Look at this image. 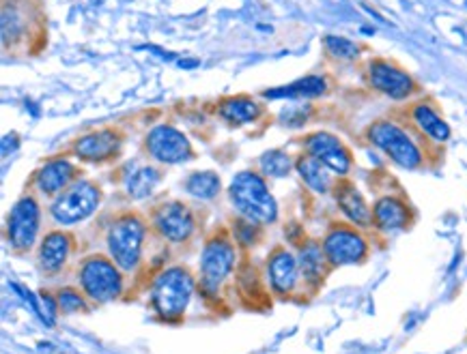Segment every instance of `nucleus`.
Returning <instances> with one entry per match:
<instances>
[{"mask_svg":"<svg viewBox=\"0 0 467 354\" xmlns=\"http://www.w3.org/2000/svg\"><path fill=\"white\" fill-rule=\"evenodd\" d=\"M39 219H41V211L39 204L33 200V197H22L14 204L9 213V221H7V237L9 243L14 245L17 251L31 249L35 238H37L39 232Z\"/></svg>","mask_w":467,"mask_h":354,"instance_id":"obj_8","label":"nucleus"},{"mask_svg":"<svg viewBox=\"0 0 467 354\" xmlns=\"http://www.w3.org/2000/svg\"><path fill=\"white\" fill-rule=\"evenodd\" d=\"M327 93V82L321 76H306L299 80L291 82L289 86L272 88V91L263 93L267 99H308V97H321Z\"/></svg>","mask_w":467,"mask_h":354,"instance_id":"obj_20","label":"nucleus"},{"mask_svg":"<svg viewBox=\"0 0 467 354\" xmlns=\"http://www.w3.org/2000/svg\"><path fill=\"white\" fill-rule=\"evenodd\" d=\"M368 140L373 147L386 153L394 164L405 167V170H416V167L422 166L420 148H418V144L399 125L390 121H379L370 125Z\"/></svg>","mask_w":467,"mask_h":354,"instance_id":"obj_3","label":"nucleus"},{"mask_svg":"<svg viewBox=\"0 0 467 354\" xmlns=\"http://www.w3.org/2000/svg\"><path fill=\"white\" fill-rule=\"evenodd\" d=\"M155 228L164 238L172 243L188 241L194 234V217H192L190 208L182 202H166L155 211Z\"/></svg>","mask_w":467,"mask_h":354,"instance_id":"obj_11","label":"nucleus"},{"mask_svg":"<svg viewBox=\"0 0 467 354\" xmlns=\"http://www.w3.org/2000/svg\"><path fill=\"white\" fill-rule=\"evenodd\" d=\"M147 151L161 164H182V161L190 159L192 147L182 131L171 127V125H158L149 131Z\"/></svg>","mask_w":467,"mask_h":354,"instance_id":"obj_10","label":"nucleus"},{"mask_svg":"<svg viewBox=\"0 0 467 354\" xmlns=\"http://www.w3.org/2000/svg\"><path fill=\"white\" fill-rule=\"evenodd\" d=\"M80 284L88 294V298L98 303L115 301L121 294L123 279L119 267L101 256H91L82 262L80 268Z\"/></svg>","mask_w":467,"mask_h":354,"instance_id":"obj_5","label":"nucleus"},{"mask_svg":"<svg viewBox=\"0 0 467 354\" xmlns=\"http://www.w3.org/2000/svg\"><path fill=\"white\" fill-rule=\"evenodd\" d=\"M71 243L65 232H50L41 241L39 248V264L46 273H58L67 262Z\"/></svg>","mask_w":467,"mask_h":354,"instance_id":"obj_18","label":"nucleus"},{"mask_svg":"<svg viewBox=\"0 0 467 354\" xmlns=\"http://www.w3.org/2000/svg\"><path fill=\"white\" fill-rule=\"evenodd\" d=\"M119 136L115 131H95L76 142V155L85 161H104L117 153Z\"/></svg>","mask_w":467,"mask_h":354,"instance_id":"obj_16","label":"nucleus"},{"mask_svg":"<svg viewBox=\"0 0 467 354\" xmlns=\"http://www.w3.org/2000/svg\"><path fill=\"white\" fill-rule=\"evenodd\" d=\"M185 191L199 200H213L220 191V178L213 172H196L185 183Z\"/></svg>","mask_w":467,"mask_h":354,"instance_id":"obj_26","label":"nucleus"},{"mask_svg":"<svg viewBox=\"0 0 467 354\" xmlns=\"http://www.w3.org/2000/svg\"><path fill=\"white\" fill-rule=\"evenodd\" d=\"M297 172L304 178V183L317 194H326L332 187V178H329V167L323 166L319 159H315L313 155L297 159Z\"/></svg>","mask_w":467,"mask_h":354,"instance_id":"obj_22","label":"nucleus"},{"mask_svg":"<svg viewBox=\"0 0 467 354\" xmlns=\"http://www.w3.org/2000/svg\"><path fill=\"white\" fill-rule=\"evenodd\" d=\"M58 308H61L65 314H74V311L85 309V298L80 297V292L71 290V288H65V290L58 292Z\"/></svg>","mask_w":467,"mask_h":354,"instance_id":"obj_31","label":"nucleus"},{"mask_svg":"<svg viewBox=\"0 0 467 354\" xmlns=\"http://www.w3.org/2000/svg\"><path fill=\"white\" fill-rule=\"evenodd\" d=\"M145 224L136 215H123L108 232V251L121 271H131L140 260Z\"/></svg>","mask_w":467,"mask_h":354,"instance_id":"obj_4","label":"nucleus"},{"mask_svg":"<svg viewBox=\"0 0 467 354\" xmlns=\"http://www.w3.org/2000/svg\"><path fill=\"white\" fill-rule=\"evenodd\" d=\"M368 80L377 91L392 99H407L414 93L416 84L411 76L388 61H373L368 67Z\"/></svg>","mask_w":467,"mask_h":354,"instance_id":"obj_13","label":"nucleus"},{"mask_svg":"<svg viewBox=\"0 0 467 354\" xmlns=\"http://www.w3.org/2000/svg\"><path fill=\"white\" fill-rule=\"evenodd\" d=\"M74 172H76L74 166H71L67 159H52L37 172V177H35V185H37L41 194L57 196L71 183Z\"/></svg>","mask_w":467,"mask_h":354,"instance_id":"obj_15","label":"nucleus"},{"mask_svg":"<svg viewBox=\"0 0 467 354\" xmlns=\"http://www.w3.org/2000/svg\"><path fill=\"white\" fill-rule=\"evenodd\" d=\"M259 106L248 97H231L220 104V116L231 125H244L259 116Z\"/></svg>","mask_w":467,"mask_h":354,"instance_id":"obj_23","label":"nucleus"},{"mask_svg":"<svg viewBox=\"0 0 467 354\" xmlns=\"http://www.w3.org/2000/svg\"><path fill=\"white\" fill-rule=\"evenodd\" d=\"M334 194H337V202H338L340 211H343L347 217L353 221V224L368 226L370 221H373V213L368 211L362 194L353 187L351 183H347V181L338 183L337 189H334Z\"/></svg>","mask_w":467,"mask_h":354,"instance_id":"obj_19","label":"nucleus"},{"mask_svg":"<svg viewBox=\"0 0 467 354\" xmlns=\"http://www.w3.org/2000/svg\"><path fill=\"white\" fill-rule=\"evenodd\" d=\"M259 166L265 177H274V178H283L291 172V159H289V155H285L283 151L265 153L261 157Z\"/></svg>","mask_w":467,"mask_h":354,"instance_id":"obj_28","label":"nucleus"},{"mask_svg":"<svg viewBox=\"0 0 467 354\" xmlns=\"http://www.w3.org/2000/svg\"><path fill=\"white\" fill-rule=\"evenodd\" d=\"M192 292H194V278H192L188 268H166L153 281V308L164 320H177V318L183 316L185 308L190 305Z\"/></svg>","mask_w":467,"mask_h":354,"instance_id":"obj_2","label":"nucleus"},{"mask_svg":"<svg viewBox=\"0 0 467 354\" xmlns=\"http://www.w3.org/2000/svg\"><path fill=\"white\" fill-rule=\"evenodd\" d=\"M326 251L319 248L317 243H308L306 248L299 251V271L304 273V278L310 284H317V281L323 279V273H326Z\"/></svg>","mask_w":467,"mask_h":354,"instance_id":"obj_24","label":"nucleus"},{"mask_svg":"<svg viewBox=\"0 0 467 354\" xmlns=\"http://www.w3.org/2000/svg\"><path fill=\"white\" fill-rule=\"evenodd\" d=\"M235 267V249L223 237H215L205 245L201 256V288L215 294Z\"/></svg>","mask_w":467,"mask_h":354,"instance_id":"obj_7","label":"nucleus"},{"mask_svg":"<svg viewBox=\"0 0 467 354\" xmlns=\"http://www.w3.org/2000/svg\"><path fill=\"white\" fill-rule=\"evenodd\" d=\"M411 118H414L416 127L420 129L422 134L433 137L435 142H446L448 137H451V127H448L446 121H441L440 114L427 104L414 106V110H411Z\"/></svg>","mask_w":467,"mask_h":354,"instance_id":"obj_21","label":"nucleus"},{"mask_svg":"<svg viewBox=\"0 0 467 354\" xmlns=\"http://www.w3.org/2000/svg\"><path fill=\"white\" fill-rule=\"evenodd\" d=\"M233 234H235L237 243L242 245V248H253L256 243V238H259V230H256V224L250 219H237L235 224H233Z\"/></svg>","mask_w":467,"mask_h":354,"instance_id":"obj_30","label":"nucleus"},{"mask_svg":"<svg viewBox=\"0 0 467 354\" xmlns=\"http://www.w3.org/2000/svg\"><path fill=\"white\" fill-rule=\"evenodd\" d=\"M98 207L99 189L88 181H78L67 191H63V196L54 200L50 213L57 224L74 226L78 221L91 217Z\"/></svg>","mask_w":467,"mask_h":354,"instance_id":"obj_6","label":"nucleus"},{"mask_svg":"<svg viewBox=\"0 0 467 354\" xmlns=\"http://www.w3.org/2000/svg\"><path fill=\"white\" fill-rule=\"evenodd\" d=\"M308 155L319 159L323 166L337 174H347L351 170V153L337 136L326 134V131H317V134L306 137Z\"/></svg>","mask_w":467,"mask_h":354,"instance_id":"obj_12","label":"nucleus"},{"mask_svg":"<svg viewBox=\"0 0 467 354\" xmlns=\"http://www.w3.org/2000/svg\"><path fill=\"white\" fill-rule=\"evenodd\" d=\"M323 44H326V50L332 54L334 58H340V61H353V58L360 56V46H356L353 41L345 37L329 35V37L323 39Z\"/></svg>","mask_w":467,"mask_h":354,"instance_id":"obj_29","label":"nucleus"},{"mask_svg":"<svg viewBox=\"0 0 467 354\" xmlns=\"http://www.w3.org/2000/svg\"><path fill=\"white\" fill-rule=\"evenodd\" d=\"M373 221L383 232L400 230L410 221V208L397 196H383L377 200L373 208Z\"/></svg>","mask_w":467,"mask_h":354,"instance_id":"obj_17","label":"nucleus"},{"mask_svg":"<svg viewBox=\"0 0 467 354\" xmlns=\"http://www.w3.org/2000/svg\"><path fill=\"white\" fill-rule=\"evenodd\" d=\"M158 181H160V174L155 172L153 167L140 166L136 167L128 178H125V191H128L131 197H136V200H140V197H147L151 194Z\"/></svg>","mask_w":467,"mask_h":354,"instance_id":"obj_25","label":"nucleus"},{"mask_svg":"<svg viewBox=\"0 0 467 354\" xmlns=\"http://www.w3.org/2000/svg\"><path fill=\"white\" fill-rule=\"evenodd\" d=\"M297 260L286 249H276L267 260L269 284L278 294H289L297 286Z\"/></svg>","mask_w":467,"mask_h":354,"instance_id":"obj_14","label":"nucleus"},{"mask_svg":"<svg viewBox=\"0 0 467 354\" xmlns=\"http://www.w3.org/2000/svg\"><path fill=\"white\" fill-rule=\"evenodd\" d=\"M327 262L332 267H345V264H356L367 256V241L360 232L351 230L347 226H337L327 232L323 241Z\"/></svg>","mask_w":467,"mask_h":354,"instance_id":"obj_9","label":"nucleus"},{"mask_svg":"<svg viewBox=\"0 0 467 354\" xmlns=\"http://www.w3.org/2000/svg\"><path fill=\"white\" fill-rule=\"evenodd\" d=\"M16 290L22 292L24 297H26V301L33 305V311L41 318V322L47 324V327H52V324L57 322V308H58V303L54 301V298L47 297V294H41L39 298H35L33 292H26L20 286H16Z\"/></svg>","mask_w":467,"mask_h":354,"instance_id":"obj_27","label":"nucleus"},{"mask_svg":"<svg viewBox=\"0 0 467 354\" xmlns=\"http://www.w3.org/2000/svg\"><path fill=\"white\" fill-rule=\"evenodd\" d=\"M229 196L242 217L254 221V224H274L278 217V204L259 174L239 172L233 178Z\"/></svg>","mask_w":467,"mask_h":354,"instance_id":"obj_1","label":"nucleus"}]
</instances>
